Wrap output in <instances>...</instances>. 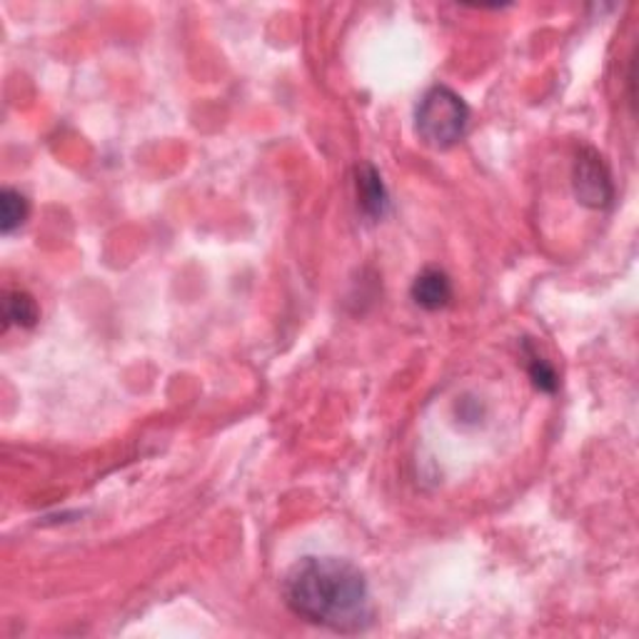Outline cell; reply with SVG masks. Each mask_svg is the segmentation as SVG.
<instances>
[{"instance_id":"6da1fadb","label":"cell","mask_w":639,"mask_h":639,"mask_svg":"<svg viewBox=\"0 0 639 639\" xmlns=\"http://www.w3.org/2000/svg\"><path fill=\"white\" fill-rule=\"evenodd\" d=\"M292 615L333 632L358 635L373 627L375 604L365 572L340 557H302L283 579Z\"/></svg>"},{"instance_id":"7a4b0ae2","label":"cell","mask_w":639,"mask_h":639,"mask_svg":"<svg viewBox=\"0 0 639 639\" xmlns=\"http://www.w3.org/2000/svg\"><path fill=\"white\" fill-rule=\"evenodd\" d=\"M469 123V108L455 90L433 86L417 103L415 128L427 146L448 150L462 140Z\"/></svg>"},{"instance_id":"3957f363","label":"cell","mask_w":639,"mask_h":639,"mask_svg":"<svg viewBox=\"0 0 639 639\" xmlns=\"http://www.w3.org/2000/svg\"><path fill=\"white\" fill-rule=\"evenodd\" d=\"M572 190L579 205L590 210H604L615 200V183L600 150L582 148L572 167Z\"/></svg>"},{"instance_id":"277c9868","label":"cell","mask_w":639,"mask_h":639,"mask_svg":"<svg viewBox=\"0 0 639 639\" xmlns=\"http://www.w3.org/2000/svg\"><path fill=\"white\" fill-rule=\"evenodd\" d=\"M410 298L417 308L427 310V313L444 310L452 302L450 275L440 271V267H425V271L417 273L415 280H412Z\"/></svg>"},{"instance_id":"5b68a950","label":"cell","mask_w":639,"mask_h":639,"mask_svg":"<svg viewBox=\"0 0 639 639\" xmlns=\"http://www.w3.org/2000/svg\"><path fill=\"white\" fill-rule=\"evenodd\" d=\"M355 185H358V203H360V210H363V215L369 217L373 223L383 221L390 210V196L383 183V175L377 173V167L369 163L358 165Z\"/></svg>"},{"instance_id":"8992f818","label":"cell","mask_w":639,"mask_h":639,"mask_svg":"<svg viewBox=\"0 0 639 639\" xmlns=\"http://www.w3.org/2000/svg\"><path fill=\"white\" fill-rule=\"evenodd\" d=\"M3 317H5L3 330H8V327H13V325L30 330V327L38 325L40 308L30 292L8 290L5 300H3Z\"/></svg>"},{"instance_id":"52a82bcc","label":"cell","mask_w":639,"mask_h":639,"mask_svg":"<svg viewBox=\"0 0 639 639\" xmlns=\"http://www.w3.org/2000/svg\"><path fill=\"white\" fill-rule=\"evenodd\" d=\"M30 215L28 198L15 188H3L0 192V230L3 235H11L18 228H23L25 221Z\"/></svg>"},{"instance_id":"ba28073f","label":"cell","mask_w":639,"mask_h":639,"mask_svg":"<svg viewBox=\"0 0 639 639\" xmlns=\"http://www.w3.org/2000/svg\"><path fill=\"white\" fill-rule=\"evenodd\" d=\"M525 358H527V373H529V380L540 392H557L560 388V377L554 373V367L550 365V360H544L540 352H537L532 344L525 340Z\"/></svg>"}]
</instances>
